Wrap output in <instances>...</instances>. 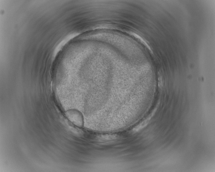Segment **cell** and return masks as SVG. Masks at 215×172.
<instances>
[{
  "mask_svg": "<svg viewBox=\"0 0 215 172\" xmlns=\"http://www.w3.org/2000/svg\"><path fill=\"white\" fill-rule=\"evenodd\" d=\"M154 113V112H153L152 113V114L150 115L149 117H148L146 120L144 121L143 122H142L140 124L135 128L133 129V132L134 133H136L146 127L148 124L149 123V120L153 115L152 114Z\"/></svg>",
  "mask_w": 215,
  "mask_h": 172,
  "instance_id": "obj_1",
  "label": "cell"
}]
</instances>
